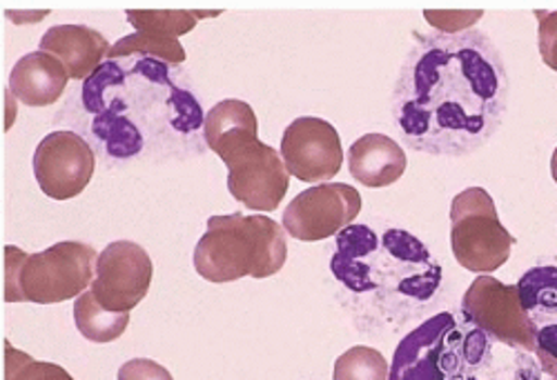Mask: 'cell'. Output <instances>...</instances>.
Returning <instances> with one entry per match:
<instances>
[{
	"instance_id": "1",
	"label": "cell",
	"mask_w": 557,
	"mask_h": 380,
	"mask_svg": "<svg viewBox=\"0 0 557 380\" xmlns=\"http://www.w3.org/2000/svg\"><path fill=\"white\" fill-rule=\"evenodd\" d=\"M508 89L504 59L486 34H414L391 112L406 148L459 159L493 138L508 107Z\"/></svg>"
},
{
	"instance_id": "2",
	"label": "cell",
	"mask_w": 557,
	"mask_h": 380,
	"mask_svg": "<svg viewBox=\"0 0 557 380\" xmlns=\"http://www.w3.org/2000/svg\"><path fill=\"white\" fill-rule=\"evenodd\" d=\"M81 105L89 116V134L108 159L159 161L201 150L206 116L197 93L181 67L159 59H108L83 80Z\"/></svg>"
},
{
	"instance_id": "3",
	"label": "cell",
	"mask_w": 557,
	"mask_h": 380,
	"mask_svg": "<svg viewBox=\"0 0 557 380\" xmlns=\"http://www.w3.org/2000/svg\"><path fill=\"white\" fill-rule=\"evenodd\" d=\"M331 269L355 294H382V301H431L442 284V267L426 245L404 229L382 236L368 225H348L337 236Z\"/></svg>"
},
{
	"instance_id": "4",
	"label": "cell",
	"mask_w": 557,
	"mask_h": 380,
	"mask_svg": "<svg viewBox=\"0 0 557 380\" xmlns=\"http://www.w3.org/2000/svg\"><path fill=\"white\" fill-rule=\"evenodd\" d=\"M288 241L282 225L268 216H212L195 248V269L208 282L270 278L282 271Z\"/></svg>"
},
{
	"instance_id": "5",
	"label": "cell",
	"mask_w": 557,
	"mask_h": 380,
	"mask_svg": "<svg viewBox=\"0 0 557 380\" xmlns=\"http://www.w3.org/2000/svg\"><path fill=\"white\" fill-rule=\"evenodd\" d=\"M493 350L478 327L461 329L448 312L414 327L395 350L388 380H467Z\"/></svg>"
},
{
	"instance_id": "6",
	"label": "cell",
	"mask_w": 557,
	"mask_h": 380,
	"mask_svg": "<svg viewBox=\"0 0 557 380\" xmlns=\"http://www.w3.org/2000/svg\"><path fill=\"white\" fill-rule=\"evenodd\" d=\"M5 303L54 305L78 299L95 278V248L63 241L38 254L8 245L5 252Z\"/></svg>"
},
{
	"instance_id": "7",
	"label": "cell",
	"mask_w": 557,
	"mask_h": 380,
	"mask_svg": "<svg viewBox=\"0 0 557 380\" xmlns=\"http://www.w3.org/2000/svg\"><path fill=\"white\" fill-rule=\"evenodd\" d=\"M516 239L495 210L491 194L482 187H469L450 203V248L455 261L469 271L491 274L510 258Z\"/></svg>"
},
{
	"instance_id": "8",
	"label": "cell",
	"mask_w": 557,
	"mask_h": 380,
	"mask_svg": "<svg viewBox=\"0 0 557 380\" xmlns=\"http://www.w3.org/2000/svg\"><path fill=\"white\" fill-rule=\"evenodd\" d=\"M461 314L499 345L524 354L537 347V329L522 307L518 284H504L488 274L478 276L461 299Z\"/></svg>"
},
{
	"instance_id": "9",
	"label": "cell",
	"mask_w": 557,
	"mask_h": 380,
	"mask_svg": "<svg viewBox=\"0 0 557 380\" xmlns=\"http://www.w3.org/2000/svg\"><path fill=\"white\" fill-rule=\"evenodd\" d=\"M32 165L45 197L70 201L76 199L95 176L97 154L81 134L57 129L38 142Z\"/></svg>"
},
{
	"instance_id": "10",
	"label": "cell",
	"mask_w": 557,
	"mask_h": 380,
	"mask_svg": "<svg viewBox=\"0 0 557 380\" xmlns=\"http://www.w3.org/2000/svg\"><path fill=\"white\" fill-rule=\"evenodd\" d=\"M361 194L344 182L308 187L284 210V229L301 243L326 241L339 233L361 212Z\"/></svg>"
},
{
	"instance_id": "11",
	"label": "cell",
	"mask_w": 557,
	"mask_h": 380,
	"mask_svg": "<svg viewBox=\"0 0 557 380\" xmlns=\"http://www.w3.org/2000/svg\"><path fill=\"white\" fill-rule=\"evenodd\" d=\"M152 274V258L141 245L116 241L99 254L97 276L89 292L106 309L129 314L148 296Z\"/></svg>"
},
{
	"instance_id": "12",
	"label": "cell",
	"mask_w": 557,
	"mask_h": 380,
	"mask_svg": "<svg viewBox=\"0 0 557 380\" xmlns=\"http://www.w3.org/2000/svg\"><path fill=\"white\" fill-rule=\"evenodd\" d=\"M282 159L301 182H326L344 165V148L337 129L323 118L301 116L282 138Z\"/></svg>"
},
{
	"instance_id": "13",
	"label": "cell",
	"mask_w": 557,
	"mask_h": 380,
	"mask_svg": "<svg viewBox=\"0 0 557 380\" xmlns=\"http://www.w3.org/2000/svg\"><path fill=\"white\" fill-rule=\"evenodd\" d=\"M290 187V172L276 150L257 140L227 163V189L255 212H274Z\"/></svg>"
},
{
	"instance_id": "14",
	"label": "cell",
	"mask_w": 557,
	"mask_h": 380,
	"mask_svg": "<svg viewBox=\"0 0 557 380\" xmlns=\"http://www.w3.org/2000/svg\"><path fill=\"white\" fill-rule=\"evenodd\" d=\"M40 52L59 59L70 78L87 80L110 54L108 38L87 25H57L40 38Z\"/></svg>"
},
{
	"instance_id": "15",
	"label": "cell",
	"mask_w": 557,
	"mask_h": 380,
	"mask_svg": "<svg viewBox=\"0 0 557 380\" xmlns=\"http://www.w3.org/2000/svg\"><path fill=\"white\" fill-rule=\"evenodd\" d=\"M257 131V114L244 101H221L206 114L203 140L208 150L216 154L225 165L255 145L259 140Z\"/></svg>"
},
{
	"instance_id": "16",
	"label": "cell",
	"mask_w": 557,
	"mask_h": 380,
	"mask_svg": "<svg viewBox=\"0 0 557 380\" xmlns=\"http://www.w3.org/2000/svg\"><path fill=\"white\" fill-rule=\"evenodd\" d=\"M65 65L48 52L25 54L10 74V93L27 107L54 105L67 87Z\"/></svg>"
},
{
	"instance_id": "17",
	"label": "cell",
	"mask_w": 557,
	"mask_h": 380,
	"mask_svg": "<svg viewBox=\"0 0 557 380\" xmlns=\"http://www.w3.org/2000/svg\"><path fill=\"white\" fill-rule=\"evenodd\" d=\"M406 154L386 134H366L348 150V167L357 182L377 189L397 182L406 172Z\"/></svg>"
},
{
	"instance_id": "18",
	"label": "cell",
	"mask_w": 557,
	"mask_h": 380,
	"mask_svg": "<svg viewBox=\"0 0 557 380\" xmlns=\"http://www.w3.org/2000/svg\"><path fill=\"white\" fill-rule=\"evenodd\" d=\"M518 294L535 329L557 325V267L555 265H542V267L529 269L518 282Z\"/></svg>"
},
{
	"instance_id": "19",
	"label": "cell",
	"mask_w": 557,
	"mask_h": 380,
	"mask_svg": "<svg viewBox=\"0 0 557 380\" xmlns=\"http://www.w3.org/2000/svg\"><path fill=\"white\" fill-rule=\"evenodd\" d=\"M74 322L87 341L103 345L125 334V329L129 325V314L110 312L103 305H99L95 294L83 292L74 305Z\"/></svg>"
},
{
	"instance_id": "20",
	"label": "cell",
	"mask_w": 557,
	"mask_h": 380,
	"mask_svg": "<svg viewBox=\"0 0 557 380\" xmlns=\"http://www.w3.org/2000/svg\"><path fill=\"white\" fill-rule=\"evenodd\" d=\"M152 56L163 63L181 67L185 63V50L178 42V38H168L159 34H146V31H134L129 36L119 38L112 47L108 59H125V56Z\"/></svg>"
},
{
	"instance_id": "21",
	"label": "cell",
	"mask_w": 557,
	"mask_h": 380,
	"mask_svg": "<svg viewBox=\"0 0 557 380\" xmlns=\"http://www.w3.org/2000/svg\"><path fill=\"white\" fill-rule=\"evenodd\" d=\"M216 16L214 12H195V10H148V12H127V21L136 31L159 34L168 38H178L195 29L199 18Z\"/></svg>"
},
{
	"instance_id": "22",
	"label": "cell",
	"mask_w": 557,
	"mask_h": 380,
	"mask_svg": "<svg viewBox=\"0 0 557 380\" xmlns=\"http://www.w3.org/2000/svg\"><path fill=\"white\" fill-rule=\"evenodd\" d=\"M388 373L391 369L382 352L355 345L337 358L333 380H388Z\"/></svg>"
},
{
	"instance_id": "23",
	"label": "cell",
	"mask_w": 557,
	"mask_h": 380,
	"mask_svg": "<svg viewBox=\"0 0 557 380\" xmlns=\"http://www.w3.org/2000/svg\"><path fill=\"white\" fill-rule=\"evenodd\" d=\"M5 380H74L61 365L34 360L5 341Z\"/></svg>"
},
{
	"instance_id": "24",
	"label": "cell",
	"mask_w": 557,
	"mask_h": 380,
	"mask_svg": "<svg viewBox=\"0 0 557 380\" xmlns=\"http://www.w3.org/2000/svg\"><path fill=\"white\" fill-rule=\"evenodd\" d=\"M540 25H537V47H540V56L550 67L557 72V12H546L540 10L535 12Z\"/></svg>"
},
{
	"instance_id": "25",
	"label": "cell",
	"mask_w": 557,
	"mask_h": 380,
	"mask_svg": "<svg viewBox=\"0 0 557 380\" xmlns=\"http://www.w3.org/2000/svg\"><path fill=\"white\" fill-rule=\"evenodd\" d=\"M119 380H174L172 373L150 358H132L121 365Z\"/></svg>"
},
{
	"instance_id": "26",
	"label": "cell",
	"mask_w": 557,
	"mask_h": 380,
	"mask_svg": "<svg viewBox=\"0 0 557 380\" xmlns=\"http://www.w3.org/2000/svg\"><path fill=\"white\" fill-rule=\"evenodd\" d=\"M540 367L544 373L550 376V380H557V360L550 358H540Z\"/></svg>"
},
{
	"instance_id": "27",
	"label": "cell",
	"mask_w": 557,
	"mask_h": 380,
	"mask_svg": "<svg viewBox=\"0 0 557 380\" xmlns=\"http://www.w3.org/2000/svg\"><path fill=\"white\" fill-rule=\"evenodd\" d=\"M550 174H553V180L557 182V150L553 152V159H550Z\"/></svg>"
}]
</instances>
